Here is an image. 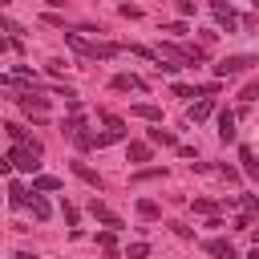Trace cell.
<instances>
[{
    "instance_id": "8992f818",
    "label": "cell",
    "mask_w": 259,
    "mask_h": 259,
    "mask_svg": "<svg viewBox=\"0 0 259 259\" xmlns=\"http://www.w3.org/2000/svg\"><path fill=\"white\" fill-rule=\"evenodd\" d=\"M16 101H20V109H24V113H32L36 121H40V117L49 113V97H45V93H36V89H28V93H20Z\"/></svg>"
},
{
    "instance_id": "6da1fadb",
    "label": "cell",
    "mask_w": 259,
    "mask_h": 259,
    "mask_svg": "<svg viewBox=\"0 0 259 259\" xmlns=\"http://www.w3.org/2000/svg\"><path fill=\"white\" fill-rule=\"evenodd\" d=\"M65 45H69L73 53H81L85 61H109V57H117V53H121V45H101V40H85L81 32H65Z\"/></svg>"
},
{
    "instance_id": "ac0fdd59",
    "label": "cell",
    "mask_w": 259,
    "mask_h": 259,
    "mask_svg": "<svg viewBox=\"0 0 259 259\" xmlns=\"http://www.w3.org/2000/svg\"><path fill=\"white\" fill-rule=\"evenodd\" d=\"M130 113H134V117H146V121H162V109H158V105H146V101H138Z\"/></svg>"
},
{
    "instance_id": "60d3db41",
    "label": "cell",
    "mask_w": 259,
    "mask_h": 259,
    "mask_svg": "<svg viewBox=\"0 0 259 259\" xmlns=\"http://www.w3.org/2000/svg\"><path fill=\"white\" fill-rule=\"evenodd\" d=\"M247 259H259V243H255V251H251V255H247Z\"/></svg>"
},
{
    "instance_id": "1f68e13d",
    "label": "cell",
    "mask_w": 259,
    "mask_h": 259,
    "mask_svg": "<svg viewBox=\"0 0 259 259\" xmlns=\"http://www.w3.org/2000/svg\"><path fill=\"white\" fill-rule=\"evenodd\" d=\"M219 174H223V178H227V182H239V170H235V166H227V162H223V166H219Z\"/></svg>"
},
{
    "instance_id": "5bb4252c",
    "label": "cell",
    "mask_w": 259,
    "mask_h": 259,
    "mask_svg": "<svg viewBox=\"0 0 259 259\" xmlns=\"http://www.w3.org/2000/svg\"><path fill=\"white\" fill-rule=\"evenodd\" d=\"M239 162H243V174L259 182V162H255V154H251V146H239Z\"/></svg>"
},
{
    "instance_id": "9a60e30c",
    "label": "cell",
    "mask_w": 259,
    "mask_h": 259,
    "mask_svg": "<svg viewBox=\"0 0 259 259\" xmlns=\"http://www.w3.org/2000/svg\"><path fill=\"white\" fill-rule=\"evenodd\" d=\"M210 109H214V101L202 97V101H194V105L186 109V117H190V121H202V117H210Z\"/></svg>"
},
{
    "instance_id": "8d00e7d4",
    "label": "cell",
    "mask_w": 259,
    "mask_h": 259,
    "mask_svg": "<svg viewBox=\"0 0 259 259\" xmlns=\"http://www.w3.org/2000/svg\"><path fill=\"white\" fill-rule=\"evenodd\" d=\"M65 223H69V227H77V206H69V202H65Z\"/></svg>"
},
{
    "instance_id": "d590c367",
    "label": "cell",
    "mask_w": 259,
    "mask_h": 259,
    "mask_svg": "<svg viewBox=\"0 0 259 259\" xmlns=\"http://www.w3.org/2000/svg\"><path fill=\"white\" fill-rule=\"evenodd\" d=\"M174 93L178 97H198V89H190V85H174Z\"/></svg>"
},
{
    "instance_id": "484cf974",
    "label": "cell",
    "mask_w": 259,
    "mask_h": 259,
    "mask_svg": "<svg viewBox=\"0 0 259 259\" xmlns=\"http://www.w3.org/2000/svg\"><path fill=\"white\" fill-rule=\"evenodd\" d=\"M162 174H166L162 166H154V170H138V174H134V182H150V178H162Z\"/></svg>"
},
{
    "instance_id": "4fadbf2b",
    "label": "cell",
    "mask_w": 259,
    "mask_h": 259,
    "mask_svg": "<svg viewBox=\"0 0 259 259\" xmlns=\"http://www.w3.org/2000/svg\"><path fill=\"white\" fill-rule=\"evenodd\" d=\"M28 206H32V219H36V223H45V219L53 214V206H49V198H45L40 190H32V198H28Z\"/></svg>"
},
{
    "instance_id": "9c48e42d",
    "label": "cell",
    "mask_w": 259,
    "mask_h": 259,
    "mask_svg": "<svg viewBox=\"0 0 259 259\" xmlns=\"http://www.w3.org/2000/svg\"><path fill=\"white\" fill-rule=\"evenodd\" d=\"M109 85H113L117 93H130V89H134V93H142V89H146V81H142L138 73H117V77H113Z\"/></svg>"
},
{
    "instance_id": "d4e9b609",
    "label": "cell",
    "mask_w": 259,
    "mask_h": 259,
    "mask_svg": "<svg viewBox=\"0 0 259 259\" xmlns=\"http://www.w3.org/2000/svg\"><path fill=\"white\" fill-rule=\"evenodd\" d=\"M194 210H198V214H219V202H210V198H194Z\"/></svg>"
},
{
    "instance_id": "836d02e7",
    "label": "cell",
    "mask_w": 259,
    "mask_h": 259,
    "mask_svg": "<svg viewBox=\"0 0 259 259\" xmlns=\"http://www.w3.org/2000/svg\"><path fill=\"white\" fill-rule=\"evenodd\" d=\"M239 97H243V101H255V97H259V81H251V85H247Z\"/></svg>"
},
{
    "instance_id": "e575fe53",
    "label": "cell",
    "mask_w": 259,
    "mask_h": 259,
    "mask_svg": "<svg viewBox=\"0 0 259 259\" xmlns=\"http://www.w3.org/2000/svg\"><path fill=\"white\" fill-rule=\"evenodd\" d=\"M117 12H121V16H130V20H138V16H142V8H134V4H121Z\"/></svg>"
},
{
    "instance_id": "83f0119b",
    "label": "cell",
    "mask_w": 259,
    "mask_h": 259,
    "mask_svg": "<svg viewBox=\"0 0 259 259\" xmlns=\"http://www.w3.org/2000/svg\"><path fill=\"white\" fill-rule=\"evenodd\" d=\"M174 8H178V16H194V0H174Z\"/></svg>"
},
{
    "instance_id": "d6986e66",
    "label": "cell",
    "mask_w": 259,
    "mask_h": 259,
    "mask_svg": "<svg viewBox=\"0 0 259 259\" xmlns=\"http://www.w3.org/2000/svg\"><path fill=\"white\" fill-rule=\"evenodd\" d=\"M73 174H77V178H81V182H89V186H93V190H97V186H101V178H97V170H89V166H85V162H73Z\"/></svg>"
},
{
    "instance_id": "cb8c5ba5",
    "label": "cell",
    "mask_w": 259,
    "mask_h": 259,
    "mask_svg": "<svg viewBox=\"0 0 259 259\" xmlns=\"http://www.w3.org/2000/svg\"><path fill=\"white\" fill-rule=\"evenodd\" d=\"M4 130H8V138H12V142H24V138H28V130H24L20 121H8Z\"/></svg>"
},
{
    "instance_id": "74e56055",
    "label": "cell",
    "mask_w": 259,
    "mask_h": 259,
    "mask_svg": "<svg viewBox=\"0 0 259 259\" xmlns=\"http://www.w3.org/2000/svg\"><path fill=\"white\" fill-rule=\"evenodd\" d=\"M8 170H12V158H8V154H0V174H8Z\"/></svg>"
},
{
    "instance_id": "ba28073f",
    "label": "cell",
    "mask_w": 259,
    "mask_h": 259,
    "mask_svg": "<svg viewBox=\"0 0 259 259\" xmlns=\"http://www.w3.org/2000/svg\"><path fill=\"white\" fill-rule=\"evenodd\" d=\"M158 57H166V61H174L178 69H186V65H190V57H186V49H182V45H174V40H162V49H158Z\"/></svg>"
},
{
    "instance_id": "2e32d148",
    "label": "cell",
    "mask_w": 259,
    "mask_h": 259,
    "mask_svg": "<svg viewBox=\"0 0 259 259\" xmlns=\"http://www.w3.org/2000/svg\"><path fill=\"white\" fill-rule=\"evenodd\" d=\"M28 198H32V194H28L24 182H12V186H8V202H12V206H28Z\"/></svg>"
},
{
    "instance_id": "e0dca14e",
    "label": "cell",
    "mask_w": 259,
    "mask_h": 259,
    "mask_svg": "<svg viewBox=\"0 0 259 259\" xmlns=\"http://www.w3.org/2000/svg\"><path fill=\"white\" fill-rule=\"evenodd\" d=\"M138 214H142L146 223H158V219H162V210H158L154 198H138Z\"/></svg>"
},
{
    "instance_id": "44dd1931",
    "label": "cell",
    "mask_w": 259,
    "mask_h": 259,
    "mask_svg": "<svg viewBox=\"0 0 259 259\" xmlns=\"http://www.w3.org/2000/svg\"><path fill=\"white\" fill-rule=\"evenodd\" d=\"M150 142H154V146H174V134H170V130H162V121H154Z\"/></svg>"
},
{
    "instance_id": "f35d334b",
    "label": "cell",
    "mask_w": 259,
    "mask_h": 259,
    "mask_svg": "<svg viewBox=\"0 0 259 259\" xmlns=\"http://www.w3.org/2000/svg\"><path fill=\"white\" fill-rule=\"evenodd\" d=\"M16 259H36V255L32 251H16Z\"/></svg>"
},
{
    "instance_id": "7c38bea8",
    "label": "cell",
    "mask_w": 259,
    "mask_h": 259,
    "mask_svg": "<svg viewBox=\"0 0 259 259\" xmlns=\"http://www.w3.org/2000/svg\"><path fill=\"white\" fill-rule=\"evenodd\" d=\"M202 251H206V255H214V259H235V247H231L227 239H206V243H202Z\"/></svg>"
},
{
    "instance_id": "f546056e",
    "label": "cell",
    "mask_w": 259,
    "mask_h": 259,
    "mask_svg": "<svg viewBox=\"0 0 259 259\" xmlns=\"http://www.w3.org/2000/svg\"><path fill=\"white\" fill-rule=\"evenodd\" d=\"M170 231H174V235H178V239H194V231H190V227H186V223H170Z\"/></svg>"
},
{
    "instance_id": "ffe728a7",
    "label": "cell",
    "mask_w": 259,
    "mask_h": 259,
    "mask_svg": "<svg viewBox=\"0 0 259 259\" xmlns=\"http://www.w3.org/2000/svg\"><path fill=\"white\" fill-rule=\"evenodd\" d=\"M32 190H61V178H53V174H32Z\"/></svg>"
},
{
    "instance_id": "b9f144b4",
    "label": "cell",
    "mask_w": 259,
    "mask_h": 259,
    "mask_svg": "<svg viewBox=\"0 0 259 259\" xmlns=\"http://www.w3.org/2000/svg\"><path fill=\"white\" fill-rule=\"evenodd\" d=\"M4 4H12V0H0V8H4Z\"/></svg>"
},
{
    "instance_id": "4316f807",
    "label": "cell",
    "mask_w": 259,
    "mask_h": 259,
    "mask_svg": "<svg viewBox=\"0 0 259 259\" xmlns=\"http://www.w3.org/2000/svg\"><path fill=\"white\" fill-rule=\"evenodd\" d=\"M125 255H130V259H146V255H150V243H130Z\"/></svg>"
},
{
    "instance_id": "8fae6325",
    "label": "cell",
    "mask_w": 259,
    "mask_h": 259,
    "mask_svg": "<svg viewBox=\"0 0 259 259\" xmlns=\"http://www.w3.org/2000/svg\"><path fill=\"white\" fill-rule=\"evenodd\" d=\"M235 138H239V130H235V113L223 109V113H219V142H235Z\"/></svg>"
},
{
    "instance_id": "52a82bcc",
    "label": "cell",
    "mask_w": 259,
    "mask_h": 259,
    "mask_svg": "<svg viewBox=\"0 0 259 259\" xmlns=\"http://www.w3.org/2000/svg\"><path fill=\"white\" fill-rule=\"evenodd\" d=\"M210 12H214V20H219V24L227 28V32H235V28H239V16H235V8H231V4L214 0V4H210Z\"/></svg>"
},
{
    "instance_id": "7402d4cb",
    "label": "cell",
    "mask_w": 259,
    "mask_h": 259,
    "mask_svg": "<svg viewBox=\"0 0 259 259\" xmlns=\"http://www.w3.org/2000/svg\"><path fill=\"white\" fill-rule=\"evenodd\" d=\"M130 162H150V142H130Z\"/></svg>"
},
{
    "instance_id": "5b68a950",
    "label": "cell",
    "mask_w": 259,
    "mask_h": 259,
    "mask_svg": "<svg viewBox=\"0 0 259 259\" xmlns=\"http://www.w3.org/2000/svg\"><path fill=\"white\" fill-rule=\"evenodd\" d=\"M97 117L105 121V134H97V146H109V142H121V138H125V121H121L117 113H105V109H101Z\"/></svg>"
},
{
    "instance_id": "3957f363",
    "label": "cell",
    "mask_w": 259,
    "mask_h": 259,
    "mask_svg": "<svg viewBox=\"0 0 259 259\" xmlns=\"http://www.w3.org/2000/svg\"><path fill=\"white\" fill-rule=\"evenodd\" d=\"M61 130H65V138H69L77 150H93V146H97V134H89V130H85V117H81V109H77L73 117H65V125H61Z\"/></svg>"
},
{
    "instance_id": "d6a6232c",
    "label": "cell",
    "mask_w": 259,
    "mask_h": 259,
    "mask_svg": "<svg viewBox=\"0 0 259 259\" xmlns=\"http://www.w3.org/2000/svg\"><path fill=\"white\" fill-rule=\"evenodd\" d=\"M0 32H24L16 20H8V16H0Z\"/></svg>"
},
{
    "instance_id": "f1b7e54d",
    "label": "cell",
    "mask_w": 259,
    "mask_h": 259,
    "mask_svg": "<svg viewBox=\"0 0 259 259\" xmlns=\"http://www.w3.org/2000/svg\"><path fill=\"white\" fill-rule=\"evenodd\" d=\"M162 32H170V36L178 40V36H186V24H182V20H178V24H162Z\"/></svg>"
},
{
    "instance_id": "30bf717a",
    "label": "cell",
    "mask_w": 259,
    "mask_h": 259,
    "mask_svg": "<svg viewBox=\"0 0 259 259\" xmlns=\"http://www.w3.org/2000/svg\"><path fill=\"white\" fill-rule=\"evenodd\" d=\"M89 214H93V219H97V223H105V227H109V231H117V227H121V219H117V214H113V210H109V206H105V202H97V198H93V202H89Z\"/></svg>"
},
{
    "instance_id": "603a6c76",
    "label": "cell",
    "mask_w": 259,
    "mask_h": 259,
    "mask_svg": "<svg viewBox=\"0 0 259 259\" xmlns=\"http://www.w3.org/2000/svg\"><path fill=\"white\" fill-rule=\"evenodd\" d=\"M239 206H243V214L259 219V198H255V194H243V198H239Z\"/></svg>"
},
{
    "instance_id": "4dcf8cb0",
    "label": "cell",
    "mask_w": 259,
    "mask_h": 259,
    "mask_svg": "<svg viewBox=\"0 0 259 259\" xmlns=\"http://www.w3.org/2000/svg\"><path fill=\"white\" fill-rule=\"evenodd\" d=\"M97 247H105V251H113V231H109V227H105V231L97 235Z\"/></svg>"
},
{
    "instance_id": "7a4b0ae2",
    "label": "cell",
    "mask_w": 259,
    "mask_h": 259,
    "mask_svg": "<svg viewBox=\"0 0 259 259\" xmlns=\"http://www.w3.org/2000/svg\"><path fill=\"white\" fill-rule=\"evenodd\" d=\"M40 154H45V150H40V142H36V138H24V142H16V146H12V154H8V158H12V166H16L20 174H36Z\"/></svg>"
},
{
    "instance_id": "ab89813d",
    "label": "cell",
    "mask_w": 259,
    "mask_h": 259,
    "mask_svg": "<svg viewBox=\"0 0 259 259\" xmlns=\"http://www.w3.org/2000/svg\"><path fill=\"white\" fill-rule=\"evenodd\" d=\"M45 4H49V8H61V4H65V0H45Z\"/></svg>"
},
{
    "instance_id": "7bdbcfd3",
    "label": "cell",
    "mask_w": 259,
    "mask_h": 259,
    "mask_svg": "<svg viewBox=\"0 0 259 259\" xmlns=\"http://www.w3.org/2000/svg\"><path fill=\"white\" fill-rule=\"evenodd\" d=\"M255 8H259V0H255Z\"/></svg>"
},
{
    "instance_id": "277c9868",
    "label": "cell",
    "mask_w": 259,
    "mask_h": 259,
    "mask_svg": "<svg viewBox=\"0 0 259 259\" xmlns=\"http://www.w3.org/2000/svg\"><path fill=\"white\" fill-rule=\"evenodd\" d=\"M255 65H259L255 53H231V57H223V61L214 65V73H219V77H235V73H247V69H255Z\"/></svg>"
}]
</instances>
